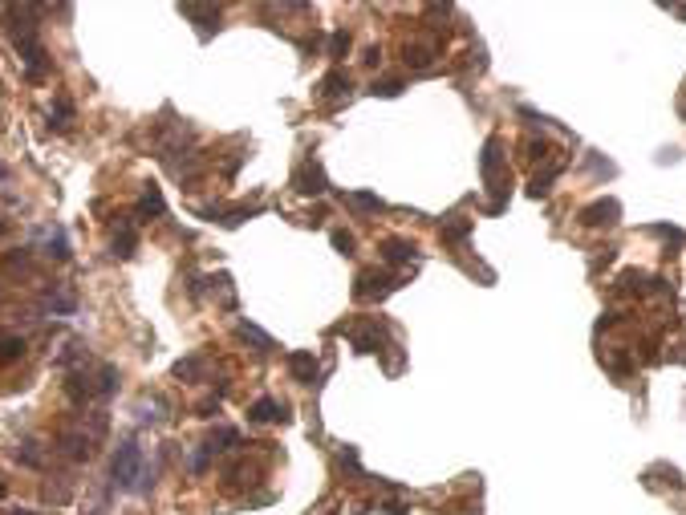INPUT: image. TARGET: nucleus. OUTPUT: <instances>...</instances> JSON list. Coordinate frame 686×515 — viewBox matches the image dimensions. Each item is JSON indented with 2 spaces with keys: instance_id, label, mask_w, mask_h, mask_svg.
I'll return each instance as SVG.
<instances>
[{
  "instance_id": "ddd939ff",
  "label": "nucleus",
  "mask_w": 686,
  "mask_h": 515,
  "mask_svg": "<svg viewBox=\"0 0 686 515\" xmlns=\"http://www.w3.org/2000/svg\"><path fill=\"white\" fill-rule=\"evenodd\" d=\"M439 57V41H410L407 45V65L410 69H426Z\"/></svg>"
},
{
  "instance_id": "4c0bfd02",
  "label": "nucleus",
  "mask_w": 686,
  "mask_h": 515,
  "mask_svg": "<svg viewBox=\"0 0 686 515\" xmlns=\"http://www.w3.org/2000/svg\"><path fill=\"white\" fill-rule=\"evenodd\" d=\"M0 178H8V166H4V162H0Z\"/></svg>"
},
{
  "instance_id": "bb28decb",
  "label": "nucleus",
  "mask_w": 686,
  "mask_h": 515,
  "mask_svg": "<svg viewBox=\"0 0 686 515\" xmlns=\"http://www.w3.org/2000/svg\"><path fill=\"white\" fill-rule=\"evenodd\" d=\"M556 175H560V162H548V166H544V171H540V175L532 178V187H528V191H532V195L540 199V195H544L548 187H553V178H556Z\"/></svg>"
},
{
  "instance_id": "6ab92c4d",
  "label": "nucleus",
  "mask_w": 686,
  "mask_h": 515,
  "mask_svg": "<svg viewBox=\"0 0 686 515\" xmlns=\"http://www.w3.org/2000/svg\"><path fill=\"white\" fill-rule=\"evenodd\" d=\"M345 94H349V73L333 69V73H325V78H321V97H329V102H342Z\"/></svg>"
},
{
  "instance_id": "e433bc0d",
  "label": "nucleus",
  "mask_w": 686,
  "mask_h": 515,
  "mask_svg": "<svg viewBox=\"0 0 686 515\" xmlns=\"http://www.w3.org/2000/svg\"><path fill=\"white\" fill-rule=\"evenodd\" d=\"M4 495H8V483H4V479H0V499H4Z\"/></svg>"
},
{
  "instance_id": "9d476101",
  "label": "nucleus",
  "mask_w": 686,
  "mask_h": 515,
  "mask_svg": "<svg viewBox=\"0 0 686 515\" xmlns=\"http://www.w3.org/2000/svg\"><path fill=\"white\" fill-rule=\"evenodd\" d=\"M378 252H382V260L390 264V268H402V264H410V260H419V248L410 240H398V236H390V240L378 243Z\"/></svg>"
},
{
  "instance_id": "6e6552de",
  "label": "nucleus",
  "mask_w": 686,
  "mask_h": 515,
  "mask_svg": "<svg viewBox=\"0 0 686 515\" xmlns=\"http://www.w3.org/2000/svg\"><path fill=\"white\" fill-rule=\"evenodd\" d=\"M110 252H114L118 260H131L134 252H138V227H134V215H122V219H118V231H114Z\"/></svg>"
},
{
  "instance_id": "72a5a7b5",
  "label": "nucleus",
  "mask_w": 686,
  "mask_h": 515,
  "mask_svg": "<svg viewBox=\"0 0 686 515\" xmlns=\"http://www.w3.org/2000/svg\"><path fill=\"white\" fill-rule=\"evenodd\" d=\"M378 515H410V507L398 499H386V503H378Z\"/></svg>"
},
{
  "instance_id": "7c9ffc66",
  "label": "nucleus",
  "mask_w": 686,
  "mask_h": 515,
  "mask_svg": "<svg viewBox=\"0 0 686 515\" xmlns=\"http://www.w3.org/2000/svg\"><path fill=\"white\" fill-rule=\"evenodd\" d=\"M337 463H342V471H349V475H361V467H358V447H342Z\"/></svg>"
},
{
  "instance_id": "2eb2a0df",
  "label": "nucleus",
  "mask_w": 686,
  "mask_h": 515,
  "mask_svg": "<svg viewBox=\"0 0 686 515\" xmlns=\"http://www.w3.org/2000/svg\"><path fill=\"white\" fill-rule=\"evenodd\" d=\"M236 337L248 341V345H256V353H272V337H268L264 329H256L252 321H236Z\"/></svg>"
},
{
  "instance_id": "7ed1b4c3",
  "label": "nucleus",
  "mask_w": 686,
  "mask_h": 515,
  "mask_svg": "<svg viewBox=\"0 0 686 515\" xmlns=\"http://www.w3.org/2000/svg\"><path fill=\"white\" fill-rule=\"evenodd\" d=\"M293 191L296 195H325L329 191V178H325V166L317 159H305L301 166L293 171Z\"/></svg>"
},
{
  "instance_id": "cd10ccee",
  "label": "nucleus",
  "mask_w": 686,
  "mask_h": 515,
  "mask_svg": "<svg viewBox=\"0 0 686 515\" xmlns=\"http://www.w3.org/2000/svg\"><path fill=\"white\" fill-rule=\"evenodd\" d=\"M402 90H407V81H402V78H382V81L370 85V94H374V97H398Z\"/></svg>"
},
{
  "instance_id": "c9c22d12",
  "label": "nucleus",
  "mask_w": 686,
  "mask_h": 515,
  "mask_svg": "<svg viewBox=\"0 0 686 515\" xmlns=\"http://www.w3.org/2000/svg\"><path fill=\"white\" fill-rule=\"evenodd\" d=\"M361 61H366V65H382V49H378V45H370V49H366V57H361Z\"/></svg>"
},
{
  "instance_id": "c756f323",
  "label": "nucleus",
  "mask_w": 686,
  "mask_h": 515,
  "mask_svg": "<svg viewBox=\"0 0 686 515\" xmlns=\"http://www.w3.org/2000/svg\"><path fill=\"white\" fill-rule=\"evenodd\" d=\"M349 203H354L358 211H386V203H382L374 191H354V195H349Z\"/></svg>"
},
{
  "instance_id": "58836bf2",
  "label": "nucleus",
  "mask_w": 686,
  "mask_h": 515,
  "mask_svg": "<svg viewBox=\"0 0 686 515\" xmlns=\"http://www.w3.org/2000/svg\"><path fill=\"white\" fill-rule=\"evenodd\" d=\"M13 515H37V511H25V507H20V511H13Z\"/></svg>"
},
{
  "instance_id": "b1692460",
  "label": "nucleus",
  "mask_w": 686,
  "mask_h": 515,
  "mask_svg": "<svg viewBox=\"0 0 686 515\" xmlns=\"http://www.w3.org/2000/svg\"><path fill=\"white\" fill-rule=\"evenodd\" d=\"M345 53H349V32L333 29V32H329V45H325V57H329V61H342Z\"/></svg>"
},
{
  "instance_id": "aec40b11",
  "label": "nucleus",
  "mask_w": 686,
  "mask_h": 515,
  "mask_svg": "<svg viewBox=\"0 0 686 515\" xmlns=\"http://www.w3.org/2000/svg\"><path fill=\"white\" fill-rule=\"evenodd\" d=\"M13 454H17V463H25V467H33V471L45 467V454H41V442L37 438H20Z\"/></svg>"
},
{
  "instance_id": "f03ea898",
  "label": "nucleus",
  "mask_w": 686,
  "mask_h": 515,
  "mask_svg": "<svg viewBox=\"0 0 686 515\" xmlns=\"http://www.w3.org/2000/svg\"><path fill=\"white\" fill-rule=\"evenodd\" d=\"M398 284H402L398 276L370 268V272H358V280H354V296H358V301H382V296H390Z\"/></svg>"
},
{
  "instance_id": "f704fd0d",
  "label": "nucleus",
  "mask_w": 686,
  "mask_h": 515,
  "mask_svg": "<svg viewBox=\"0 0 686 515\" xmlns=\"http://www.w3.org/2000/svg\"><path fill=\"white\" fill-rule=\"evenodd\" d=\"M215 410H219V394H215V398H203V402L195 406L199 418H215Z\"/></svg>"
},
{
  "instance_id": "f257e3e1",
  "label": "nucleus",
  "mask_w": 686,
  "mask_h": 515,
  "mask_svg": "<svg viewBox=\"0 0 686 515\" xmlns=\"http://www.w3.org/2000/svg\"><path fill=\"white\" fill-rule=\"evenodd\" d=\"M143 467H147L143 447H138L134 438H122L118 451H114V463H110V483H114L118 491H134L138 479H143Z\"/></svg>"
},
{
  "instance_id": "c85d7f7f",
  "label": "nucleus",
  "mask_w": 686,
  "mask_h": 515,
  "mask_svg": "<svg viewBox=\"0 0 686 515\" xmlns=\"http://www.w3.org/2000/svg\"><path fill=\"white\" fill-rule=\"evenodd\" d=\"M329 243H333L337 252H345V256H354V248H358L354 231H345V227H333V231H329Z\"/></svg>"
},
{
  "instance_id": "423d86ee",
  "label": "nucleus",
  "mask_w": 686,
  "mask_h": 515,
  "mask_svg": "<svg viewBox=\"0 0 686 515\" xmlns=\"http://www.w3.org/2000/svg\"><path fill=\"white\" fill-rule=\"evenodd\" d=\"M618 219H621L618 199H593L589 207H581V224L585 227H613Z\"/></svg>"
},
{
  "instance_id": "412c9836",
  "label": "nucleus",
  "mask_w": 686,
  "mask_h": 515,
  "mask_svg": "<svg viewBox=\"0 0 686 515\" xmlns=\"http://www.w3.org/2000/svg\"><path fill=\"white\" fill-rule=\"evenodd\" d=\"M163 211H167L163 191H159L155 183H147V191H143V199H138V215H143V219H150V215H163Z\"/></svg>"
},
{
  "instance_id": "4468645a",
  "label": "nucleus",
  "mask_w": 686,
  "mask_h": 515,
  "mask_svg": "<svg viewBox=\"0 0 686 515\" xmlns=\"http://www.w3.org/2000/svg\"><path fill=\"white\" fill-rule=\"evenodd\" d=\"M203 447H207V454H224V451H231V447H240V430H236V426H215Z\"/></svg>"
},
{
  "instance_id": "9b49d317",
  "label": "nucleus",
  "mask_w": 686,
  "mask_h": 515,
  "mask_svg": "<svg viewBox=\"0 0 686 515\" xmlns=\"http://www.w3.org/2000/svg\"><path fill=\"white\" fill-rule=\"evenodd\" d=\"M179 13L199 25V37H212L219 29V8L215 4H179Z\"/></svg>"
},
{
  "instance_id": "ea45409f",
  "label": "nucleus",
  "mask_w": 686,
  "mask_h": 515,
  "mask_svg": "<svg viewBox=\"0 0 686 515\" xmlns=\"http://www.w3.org/2000/svg\"><path fill=\"white\" fill-rule=\"evenodd\" d=\"M4 227H8V219H0V231H4Z\"/></svg>"
},
{
  "instance_id": "1a4fd4ad",
  "label": "nucleus",
  "mask_w": 686,
  "mask_h": 515,
  "mask_svg": "<svg viewBox=\"0 0 686 515\" xmlns=\"http://www.w3.org/2000/svg\"><path fill=\"white\" fill-rule=\"evenodd\" d=\"M349 341L358 353H382V325L378 321H361L349 329Z\"/></svg>"
},
{
  "instance_id": "4be33fe9",
  "label": "nucleus",
  "mask_w": 686,
  "mask_h": 515,
  "mask_svg": "<svg viewBox=\"0 0 686 515\" xmlns=\"http://www.w3.org/2000/svg\"><path fill=\"white\" fill-rule=\"evenodd\" d=\"M4 272H13V276H33V252H29V248H20V252H8V256H4Z\"/></svg>"
},
{
  "instance_id": "20e7f679",
  "label": "nucleus",
  "mask_w": 686,
  "mask_h": 515,
  "mask_svg": "<svg viewBox=\"0 0 686 515\" xmlns=\"http://www.w3.org/2000/svg\"><path fill=\"white\" fill-rule=\"evenodd\" d=\"M479 166H483L488 187H491V191H500V199H504V154H500V138H488V143H483ZM504 203H507V199H504Z\"/></svg>"
},
{
  "instance_id": "5701e85b",
  "label": "nucleus",
  "mask_w": 686,
  "mask_h": 515,
  "mask_svg": "<svg viewBox=\"0 0 686 515\" xmlns=\"http://www.w3.org/2000/svg\"><path fill=\"white\" fill-rule=\"evenodd\" d=\"M94 382H98V398H114V394H118V365H110V361H106Z\"/></svg>"
},
{
  "instance_id": "2f4dec72",
  "label": "nucleus",
  "mask_w": 686,
  "mask_h": 515,
  "mask_svg": "<svg viewBox=\"0 0 686 515\" xmlns=\"http://www.w3.org/2000/svg\"><path fill=\"white\" fill-rule=\"evenodd\" d=\"M207 467H212V454H207V447H199L195 459H191V475H203Z\"/></svg>"
},
{
  "instance_id": "473e14b6",
  "label": "nucleus",
  "mask_w": 686,
  "mask_h": 515,
  "mask_svg": "<svg viewBox=\"0 0 686 515\" xmlns=\"http://www.w3.org/2000/svg\"><path fill=\"white\" fill-rule=\"evenodd\" d=\"M654 231H658V236H662V240H670V243H686V231H678V227L654 224Z\"/></svg>"
},
{
  "instance_id": "393cba45",
  "label": "nucleus",
  "mask_w": 686,
  "mask_h": 515,
  "mask_svg": "<svg viewBox=\"0 0 686 515\" xmlns=\"http://www.w3.org/2000/svg\"><path fill=\"white\" fill-rule=\"evenodd\" d=\"M45 252H49L57 264H66V260H69V240H66V231H61V227H53V231H49V243H45Z\"/></svg>"
},
{
  "instance_id": "f8f14e48",
  "label": "nucleus",
  "mask_w": 686,
  "mask_h": 515,
  "mask_svg": "<svg viewBox=\"0 0 686 515\" xmlns=\"http://www.w3.org/2000/svg\"><path fill=\"white\" fill-rule=\"evenodd\" d=\"M248 422H289V406L277 398H256L248 406Z\"/></svg>"
},
{
  "instance_id": "39448f33",
  "label": "nucleus",
  "mask_w": 686,
  "mask_h": 515,
  "mask_svg": "<svg viewBox=\"0 0 686 515\" xmlns=\"http://www.w3.org/2000/svg\"><path fill=\"white\" fill-rule=\"evenodd\" d=\"M57 451L66 454L69 463H85V459L94 454V438L85 435V430L66 426V430H57Z\"/></svg>"
},
{
  "instance_id": "a211bd4d",
  "label": "nucleus",
  "mask_w": 686,
  "mask_h": 515,
  "mask_svg": "<svg viewBox=\"0 0 686 515\" xmlns=\"http://www.w3.org/2000/svg\"><path fill=\"white\" fill-rule=\"evenodd\" d=\"M439 236L447 243H463L467 236H471V219H463V215H447L439 224Z\"/></svg>"
},
{
  "instance_id": "a878e982",
  "label": "nucleus",
  "mask_w": 686,
  "mask_h": 515,
  "mask_svg": "<svg viewBox=\"0 0 686 515\" xmlns=\"http://www.w3.org/2000/svg\"><path fill=\"white\" fill-rule=\"evenodd\" d=\"M175 377H183V382H199V377H203V361H199V357H183V361H175Z\"/></svg>"
},
{
  "instance_id": "f3484780",
  "label": "nucleus",
  "mask_w": 686,
  "mask_h": 515,
  "mask_svg": "<svg viewBox=\"0 0 686 515\" xmlns=\"http://www.w3.org/2000/svg\"><path fill=\"white\" fill-rule=\"evenodd\" d=\"M73 114H78V110H73V102H69L66 94H57V97H53V106H49V126L53 130H69V126H73Z\"/></svg>"
},
{
  "instance_id": "0eeeda50",
  "label": "nucleus",
  "mask_w": 686,
  "mask_h": 515,
  "mask_svg": "<svg viewBox=\"0 0 686 515\" xmlns=\"http://www.w3.org/2000/svg\"><path fill=\"white\" fill-rule=\"evenodd\" d=\"M289 373H293L301 386H313L317 373H321V361H317L313 349H293V353H289Z\"/></svg>"
},
{
  "instance_id": "a19ab883",
  "label": "nucleus",
  "mask_w": 686,
  "mask_h": 515,
  "mask_svg": "<svg viewBox=\"0 0 686 515\" xmlns=\"http://www.w3.org/2000/svg\"><path fill=\"white\" fill-rule=\"evenodd\" d=\"M682 114H686V110H682Z\"/></svg>"
},
{
  "instance_id": "dca6fc26",
  "label": "nucleus",
  "mask_w": 686,
  "mask_h": 515,
  "mask_svg": "<svg viewBox=\"0 0 686 515\" xmlns=\"http://www.w3.org/2000/svg\"><path fill=\"white\" fill-rule=\"evenodd\" d=\"M25 337L20 333H0V365H17L20 357H25Z\"/></svg>"
}]
</instances>
